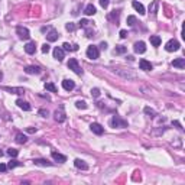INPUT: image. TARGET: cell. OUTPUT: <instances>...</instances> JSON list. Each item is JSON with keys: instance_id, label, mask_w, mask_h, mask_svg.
Instances as JSON below:
<instances>
[{"instance_id": "4dcf8cb0", "label": "cell", "mask_w": 185, "mask_h": 185, "mask_svg": "<svg viewBox=\"0 0 185 185\" xmlns=\"http://www.w3.org/2000/svg\"><path fill=\"white\" fill-rule=\"evenodd\" d=\"M75 107H77V109H87V103L82 101V100H78V101L75 103Z\"/></svg>"}, {"instance_id": "d4e9b609", "label": "cell", "mask_w": 185, "mask_h": 185, "mask_svg": "<svg viewBox=\"0 0 185 185\" xmlns=\"http://www.w3.org/2000/svg\"><path fill=\"white\" fill-rule=\"evenodd\" d=\"M26 140H28V137L25 136L23 133H17V135H16V142H17V143L23 145V143H26Z\"/></svg>"}, {"instance_id": "ab89813d", "label": "cell", "mask_w": 185, "mask_h": 185, "mask_svg": "<svg viewBox=\"0 0 185 185\" xmlns=\"http://www.w3.org/2000/svg\"><path fill=\"white\" fill-rule=\"evenodd\" d=\"M7 171V165H4V163H0V172H6Z\"/></svg>"}, {"instance_id": "8fae6325", "label": "cell", "mask_w": 185, "mask_h": 185, "mask_svg": "<svg viewBox=\"0 0 185 185\" xmlns=\"http://www.w3.org/2000/svg\"><path fill=\"white\" fill-rule=\"evenodd\" d=\"M16 104H17V107H19V109H22V110H25V112H29V110L32 109V107H31V104H29L28 101H23V100H20V98L16 101Z\"/></svg>"}, {"instance_id": "8d00e7d4", "label": "cell", "mask_w": 185, "mask_h": 185, "mask_svg": "<svg viewBox=\"0 0 185 185\" xmlns=\"http://www.w3.org/2000/svg\"><path fill=\"white\" fill-rule=\"evenodd\" d=\"M65 28H67V31H71V32H73V31H75V25H74V23H67V25H65Z\"/></svg>"}, {"instance_id": "7dc6e473", "label": "cell", "mask_w": 185, "mask_h": 185, "mask_svg": "<svg viewBox=\"0 0 185 185\" xmlns=\"http://www.w3.org/2000/svg\"><path fill=\"white\" fill-rule=\"evenodd\" d=\"M1 155H3V152H1V151H0V156H1Z\"/></svg>"}, {"instance_id": "ba28073f", "label": "cell", "mask_w": 185, "mask_h": 185, "mask_svg": "<svg viewBox=\"0 0 185 185\" xmlns=\"http://www.w3.org/2000/svg\"><path fill=\"white\" fill-rule=\"evenodd\" d=\"M139 67H140V70H143V71H151L153 68L152 64H151L149 61H146V59H140V61H139Z\"/></svg>"}, {"instance_id": "5b68a950", "label": "cell", "mask_w": 185, "mask_h": 185, "mask_svg": "<svg viewBox=\"0 0 185 185\" xmlns=\"http://www.w3.org/2000/svg\"><path fill=\"white\" fill-rule=\"evenodd\" d=\"M100 55V51L97 46H88L87 48V56H88L90 59H97Z\"/></svg>"}, {"instance_id": "f35d334b", "label": "cell", "mask_w": 185, "mask_h": 185, "mask_svg": "<svg viewBox=\"0 0 185 185\" xmlns=\"http://www.w3.org/2000/svg\"><path fill=\"white\" fill-rule=\"evenodd\" d=\"M39 114L42 116V117H48V110H39Z\"/></svg>"}, {"instance_id": "3957f363", "label": "cell", "mask_w": 185, "mask_h": 185, "mask_svg": "<svg viewBox=\"0 0 185 185\" xmlns=\"http://www.w3.org/2000/svg\"><path fill=\"white\" fill-rule=\"evenodd\" d=\"M179 42L178 40H175V39H171V40H168L166 42V45H165V49L168 51V52H175V51H178L179 49Z\"/></svg>"}, {"instance_id": "60d3db41", "label": "cell", "mask_w": 185, "mask_h": 185, "mask_svg": "<svg viewBox=\"0 0 185 185\" xmlns=\"http://www.w3.org/2000/svg\"><path fill=\"white\" fill-rule=\"evenodd\" d=\"M88 23H90V22H88V20H85V19H82V20H81V22H80V25H81V26H82V28H85V26H88Z\"/></svg>"}, {"instance_id": "52a82bcc", "label": "cell", "mask_w": 185, "mask_h": 185, "mask_svg": "<svg viewBox=\"0 0 185 185\" xmlns=\"http://www.w3.org/2000/svg\"><path fill=\"white\" fill-rule=\"evenodd\" d=\"M90 129H91V132H93V133H96V135H103V132H104L103 126H101V124H98V123H91Z\"/></svg>"}, {"instance_id": "836d02e7", "label": "cell", "mask_w": 185, "mask_h": 185, "mask_svg": "<svg viewBox=\"0 0 185 185\" xmlns=\"http://www.w3.org/2000/svg\"><path fill=\"white\" fill-rule=\"evenodd\" d=\"M98 1H100L101 7H104V9L109 7V3H110V0H98Z\"/></svg>"}, {"instance_id": "4fadbf2b", "label": "cell", "mask_w": 185, "mask_h": 185, "mask_svg": "<svg viewBox=\"0 0 185 185\" xmlns=\"http://www.w3.org/2000/svg\"><path fill=\"white\" fill-rule=\"evenodd\" d=\"M62 87H64V90H67V91H71V90H74V87H75V82H74L73 80H64L62 81Z\"/></svg>"}, {"instance_id": "bcb514c9", "label": "cell", "mask_w": 185, "mask_h": 185, "mask_svg": "<svg viewBox=\"0 0 185 185\" xmlns=\"http://www.w3.org/2000/svg\"><path fill=\"white\" fill-rule=\"evenodd\" d=\"M1 78H3V73L0 71V80H1Z\"/></svg>"}, {"instance_id": "7a4b0ae2", "label": "cell", "mask_w": 185, "mask_h": 185, "mask_svg": "<svg viewBox=\"0 0 185 185\" xmlns=\"http://www.w3.org/2000/svg\"><path fill=\"white\" fill-rule=\"evenodd\" d=\"M110 124H112V127H127V121L123 120L119 116H114L110 120Z\"/></svg>"}, {"instance_id": "ac0fdd59", "label": "cell", "mask_w": 185, "mask_h": 185, "mask_svg": "<svg viewBox=\"0 0 185 185\" xmlns=\"http://www.w3.org/2000/svg\"><path fill=\"white\" fill-rule=\"evenodd\" d=\"M172 67H175V68H184L185 59L184 58H177V59H174V61H172Z\"/></svg>"}, {"instance_id": "277c9868", "label": "cell", "mask_w": 185, "mask_h": 185, "mask_svg": "<svg viewBox=\"0 0 185 185\" xmlns=\"http://www.w3.org/2000/svg\"><path fill=\"white\" fill-rule=\"evenodd\" d=\"M16 32H17V35H19V38H20V39L28 40L29 38H31V33H29V31H28L26 28H23V26H17Z\"/></svg>"}, {"instance_id": "d590c367", "label": "cell", "mask_w": 185, "mask_h": 185, "mask_svg": "<svg viewBox=\"0 0 185 185\" xmlns=\"http://www.w3.org/2000/svg\"><path fill=\"white\" fill-rule=\"evenodd\" d=\"M145 113H146V114H149L151 117H155V112H153L152 109H149V107H146V109H145Z\"/></svg>"}, {"instance_id": "6da1fadb", "label": "cell", "mask_w": 185, "mask_h": 185, "mask_svg": "<svg viewBox=\"0 0 185 185\" xmlns=\"http://www.w3.org/2000/svg\"><path fill=\"white\" fill-rule=\"evenodd\" d=\"M67 65H68V68H70L71 71H74L77 75H82V70H81V67L78 65V61H77L75 58H71Z\"/></svg>"}, {"instance_id": "b9f144b4", "label": "cell", "mask_w": 185, "mask_h": 185, "mask_svg": "<svg viewBox=\"0 0 185 185\" xmlns=\"http://www.w3.org/2000/svg\"><path fill=\"white\" fill-rule=\"evenodd\" d=\"M126 36H127V32H126V31H120V38L121 39H124Z\"/></svg>"}, {"instance_id": "d6a6232c", "label": "cell", "mask_w": 185, "mask_h": 185, "mask_svg": "<svg viewBox=\"0 0 185 185\" xmlns=\"http://www.w3.org/2000/svg\"><path fill=\"white\" fill-rule=\"evenodd\" d=\"M135 22H136V17H135V16H129V17H127V25H129V26H133V25H135Z\"/></svg>"}, {"instance_id": "e0dca14e", "label": "cell", "mask_w": 185, "mask_h": 185, "mask_svg": "<svg viewBox=\"0 0 185 185\" xmlns=\"http://www.w3.org/2000/svg\"><path fill=\"white\" fill-rule=\"evenodd\" d=\"M58 36H59V35H58V32H56L55 29H51L49 33L46 35V39H48L49 42H55V40L58 39Z\"/></svg>"}, {"instance_id": "83f0119b", "label": "cell", "mask_w": 185, "mask_h": 185, "mask_svg": "<svg viewBox=\"0 0 185 185\" xmlns=\"http://www.w3.org/2000/svg\"><path fill=\"white\" fill-rule=\"evenodd\" d=\"M127 49H126V46H123V45H117L116 46V49H114V54H124Z\"/></svg>"}, {"instance_id": "484cf974", "label": "cell", "mask_w": 185, "mask_h": 185, "mask_svg": "<svg viewBox=\"0 0 185 185\" xmlns=\"http://www.w3.org/2000/svg\"><path fill=\"white\" fill-rule=\"evenodd\" d=\"M45 88L48 90V91H51V93H56V91H58L55 87V84H52V82H45Z\"/></svg>"}, {"instance_id": "e575fe53", "label": "cell", "mask_w": 185, "mask_h": 185, "mask_svg": "<svg viewBox=\"0 0 185 185\" xmlns=\"http://www.w3.org/2000/svg\"><path fill=\"white\" fill-rule=\"evenodd\" d=\"M91 96L96 97V98H97V97H100V90H98V88H93V90H91Z\"/></svg>"}, {"instance_id": "7bdbcfd3", "label": "cell", "mask_w": 185, "mask_h": 185, "mask_svg": "<svg viewBox=\"0 0 185 185\" xmlns=\"http://www.w3.org/2000/svg\"><path fill=\"white\" fill-rule=\"evenodd\" d=\"M100 46H101V49H106V48H107V43H106V42H101V43H100Z\"/></svg>"}, {"instance_id": "9a60e30c", "label": "cell", "mask_w": 185, "mask_h": 185, "mask_svg": "<svg viewBox=\"0 0 185 185\" xmlns=\"http://www.w3.org/2000/svg\"><path fill=\"white\" fill-rule=\"evenodd\" d=\"M4 91H9V93H12V94H23L25 90L23 88H17V87H3Z\"/></svg>"}, {"instance_id": "44dd1931", "label": "cell", "mask_w": 185, "mask_h": 185, "mask_svg": "<svg viewBox=\"0 0 185 185\" xmlns=\"http://www.w3.org/2000/svg\"><path fill=\"white\" fill-rule=\"evenodd\" d=\"M96 6L94 4H88L87 7H85V10H84V13L87 15V16H93V15H96Z\"/></svg>"}, {"instance_id": "9c48e42d", "label": "cell", "mask_w": 185, "mask_h": 185, "mask_svg": "<svg viewBox=\"0 0 185 185\" xmlns=\"http://www.w3.org/2000/svg\"><path fill=\"white\" fill-rule=\"evenodd\" d=\"M64 49L62 48H59V46H56L55 49H54V58L55 59H58V61H62L64 59Z\"/></svg>"}, {"instance_id": "1f68e13d", "label": "cell", "mask_w": 185, "mask_h": 185, "mask_svg": "<svg viewBox=\"0 0 185 185\" xmlns=\"http://www.w3.org/2000/svg\"><path fill=\"white\" fill-rule=\"evenodd\" d=\"M117 73L120 74V75H123L124 78H135L136 75L135 74H129V73H123V71H117Z\"/></svg>"}, {"instance_id": "f1b7e54d", "label": "cell", "mask_w": 185, "mask_h": 185, "mask_svg": "<svg viewBox=\"0 0 185 185\" xmlns=\"http://www.w3.org/2000/svg\"><path fill=\"white\" fill-rule=\"evenodd\" d=\"M20 165H22L20 162H17V161H15V159H12V161L7 163V168L13 169V168H16V166H20Z\"/></svg>"}, {"instance_id": "ee69618b", "label": "cell", "mask_w": 185, "mask_h": 185, "mask_svg": "<svg viewBox=\"0 0 185 185\" xmlns=\"http://www.w3.org/2000/svg\"><path fill=\"white\" fill-rule=\"evenodd\" d=\"M174 124L177 126L178 129H181V130H182V127H181V124H179V121H174Z\"/></svg>"}, {"instance_id": "7c38bea8", "label": "cell", "mask_w": 185, "mask_h": 185, "mask_svg": "<svg viewBox=\"0 0 185 185\" xmlns=\"http://www.w3.org/2000/svg\"><path fill=\"white\" fill-rule=\"evenodd\" d=\"M132 6H133V9H135L136 12H139V15H145V13H146L143 4H142V3H139V1H136V0L132 3Z\"/></svg>"}, {"instance_id": "cb8c5ba5", "label": "cell", "mask_w": 185, "mask_h": 185, "mask_svg": "<svg viewBox=\"0 0 185 185\" xmlns=\"http://www.w3.org/2000/svg\"><path fill=\"white\" fill-rule=\"evenodd\" d=\"M151 43H152L155 48H158V46L161 45V38L156 36V35H152V36H151Z\"/></svg>"}, {"instance_id": "ffe728a7", "label": "cell", "mask_w": 185, "mask_h": 185, "mask_svg": "<svg viewBox=\"0 0 185 185\" xmlns=\"http://www.w3.org/2000/svg\"><path fill=\"white\" fill-rule=\"evenodd\" d=\"M52 158H54L56 162H59V163H62V162L67 161V156H64V155H61V153H58V152H52Z\"/></svg>"}, {"instance_id": "f6af8a7d", "label": "cell", "mask_w": 185, "mask_h": 185, "mask_svg": "<svg viewBox=\"0 0 185 185\" xmlns=\"http://www.w3.org/2000/svg\"><path fill=\"white\" fill-rule=\"evenodd\" d=\"M28 132H29V133H35V132H36V129H33V127H29V129H28Z\"/></svg>"}, {"instance_id": "5bb4252c", "label": "cell", "mask_w": 185, "mask_h": 185, "mask_svg": "<svg viewBox=\"0 0 185 185\" xmlns=\"http://www.w3.org/2000/svg\"><path fill=\"white\" fill-rule=\"evenodd\" d=\"M74 165H75V168L82 169V171H87V169H88V165L82 161V159H75V161H74Z\"/></svg>"}, {"instance_id": "f546056e", "label": "cell", "mask_w": 185, "mask_h": 185, "mask_svg": "<svg viewBox=\"0 0 185 185\" xmlns=\"http://www.w3.org/2000/svg\"><path fill=\"white\" fill-rule=\"evenodd\" d=\"M17 153H19V151H17V149H13V148L7 149V155L10 156V158H16Z\"/></svg>"}, {"instance_id": "d6986e66", "label": "cell", "mask_w": 185, "mask_h": 185, "mask_svg": "<svg viewBox=\"0 0 185 185\" xmlns=\"http://www.w3.org/2000/svg\"><path fill=\"white\" fill-rule=\"evenodd\" d=\"M54 116H55V120L59 121V123H62V121L65 120V113L62 112V109H61V110H56V112L54 113Z\"/></svg>"}, {"instance_id": "2e32d148", "label": "cell", "mask_w": 185, "mask_h": 185, "mask_svg": "<svg viewBox=\"0 0 185 185\" xmlns=\"http://www.w3.org/2000/svg\"><path fill=\"white\" fill-rule=\"evenodd\" d=\"M25 73L26 74H40V68L39 67H35V65H29L25 68Z\"/></svg>"}, {"instance_id": "8992f818", "label": "cell", "mask_w": 185, "mask_h": 185, "mask_svg": "<svg viewBox=\"0 0 185 185\" xmlns=\"http://www.w3.org/2000/svg\"><path fill=\"white\" fill-rule=\"evenodd\" d=\"M133 49H135V52H136V54H145V52H146L145 42H142V40L136 42V43H135V46H133Z\"/></svg>"}, {"instance_id": "7402d4cb", "label": "cell", "mask_w": 185, "mask_h": 185, "mask_svg": "<svg viewBox=\"0 0 185 185\" xmlns=\"http://www.w3.org/2000/svg\"><path fill=\"white\" fill-rule=\"evenodd\" d=\"M35 165H39V166H52V163L48 162L46 159H33Z\"/></svg>"}, {"instance_id": "4316f807", "label": "cell", "mask_w": 185, "mask_h": 185, "mask_svg": "<svg viewBox=\"0 0 185 185\" xmlns=\"http://www.w3.org/2000/svg\"><path fill=\"white\" fill-rule=\"evenodd\" d=\"M149 12H151V13H153V15H156V12H158V1H156V0L153 1L151 6H149Z\"/></svg>"}, {"instance_id": "603a6c76", "label": "cell", "mask_w": 185, "mask_h": 185, "mask_svg": "<svg viewBox=\"0 0 185 185\" xmlns=\"http://www.w3.org/2000/svg\"><path fill=\"white\" fill-rule=\"evenodd\" d=\"M62 49H64V51H78V45H77V43L70 45L68 42H65L64 45H62Z\"/></svg>"}, {"instance_id": "30bf717a", "label": "cell", "mask_w": 185, "mask_h": 185, "mask_svg": "<svg viewBox=\"0 0 185 185\" xmlns=\"http://www.w3.org/2000/svg\"><path fill=\"white\" fill-rule=\"evenodd\" d=\"M25 51H26V54H29V55H32L36 52V45H35V42H28L26 45H25Z\"/></svg>"}, {"instance_id": "74e56055", "label": "cell", "mask_w": 185, "mask_h": 185, "mask_svg": "<svg viewBox=\"0 0 185 185\" xmlns=\"http://www.w3.org/2000/svg\"><path fill=\"white\" fill-rule=\"evenodd\" d=\"M49 49H51V46H49L48 43L42 45V52H43V54H48V52H49Z\"/></svg>"}]
</instances>
